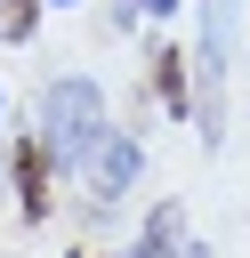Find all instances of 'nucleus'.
<instances>
[{
    "label": "nucleus",
    "mask_w": 250,
    "mask_h": 258,
    "mask_svg": "<svg viewBox=\"0 0 250 258\" xmlns=\"http://www.w3.org/2000/svg\"><path fill=\"white\" fill-rule=\"evenodd\" d=\"M40 145H48L56 169H81L105 145V97H97V81H56L40 97Z\"/></svg>",
    "instance_id": "f257e3e1"
},
{
    "label": "nucleus",
    "mask_w": 250,
    "mask_h": 258,
    "mask_svg": "<svg viewBox=\"0 0 250 258\" xmlns=\"http://www.w3.org/2000/svg\"><path fill=\"white\" fill-rule=\"evenodd\" d=\"M226 56H234V0H210L202 8V105H194V121H202V145H218L226 129V105H218V89H226Z\"/></svg>",
    "instance_id": "f03ea898"
},
{
    "label": "nucleus",
    "mask_w": 250,
    "mask_h": 258,
    "mask_svg": "<svg viewBox=\"0 0 250 258\" xmlns=\"http://www.w3.org/2000/svg\"><path fill=\"white\" fill-rule=\"evenodd\" d=\"M89 169V185H97V202H113V194H129V177H137V137H121V129H105V145L81 161Z\"/></svg>",
    "instance_id": "7ed1b4c3"
},
{
    "label": "nucleus",
    "mask_w": 250,
    "mask_h": 258,
    "mask_svg": "<svg viewBox=\"0 0 250 258\" xmlns=\"http://www.w3.org/2000/svg\"><path fill=\"white\" fill-rule=\"evenodd\" d=\"M40 161H48V145H40V137H32V145H16V185H24V210H32V218H48V169H40Z\"/></svg>",
    "instance_id": "20e7f679"
},
{
    "label": "nucleus",
    "mask_w": 250,
    "mask_h": 258,
    "mask_svg": "<svg viewBox=\"0 0 250 258\" xmlns=\"http://www.w3.org/2000/svg\"><path fill=\"white\" fill-rule=\"evenodd\" d=\"M177 234H185V210H177V202H161V210H153V226H145V242H129V258H177Z\"/></svg>",
    "instance_id": "39448f33"
},
{
    "label": "nucleus",
    "mask_w": 250,
    "mask_h": 258,
    "mask_svg": "<svg viewBox=\"0 0 250 258\" xmlns=\"http://www.w3.org/2000/svg\"><path fill=\"white\" fill-rule=\"evenodd\" d=\"M32 32V0H0V40H24Z\"/></svg>",
    "instance_id": "423d86ee"
},
{
    "label": "nucleus",
    "mask_w": 250,
    "mask_h": 258,
    "mask_svg": "<svg viewBox=\"0 0 250 258\" xmlns=\"http://www.w3.org/2000/svg\"><path fill=\"white\" fill-rule=\"evenodd\" d=\"M137 8H153V16H169V8H177V0H137Z\"/></svg>",
    "instance_id": "0eeeda50"
},
{
    "label": "nucleus",
    "mask_w": 250,
    "mask_h": 258,
    "mask_svg": "<svg viewBox=\"0 0 250 258\" xmlns=\"http://www.w3.org/2000/svg\"><path fill=\"white\" fill-rule=\"evenodd\" d=\"M48 8H73V0H48Z\"/></svg>",
    "instance_id": "6e6552de"
}]
</instances>
